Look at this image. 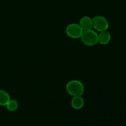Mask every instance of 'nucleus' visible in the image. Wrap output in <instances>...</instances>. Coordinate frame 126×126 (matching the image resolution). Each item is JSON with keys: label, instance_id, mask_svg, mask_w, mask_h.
<instances>
[{"label": "nucleus", "instance_id": "1", "mask_svg": "<svg viewBox=\"0 0 126 126\" xmlns=\"http://www.w3.org/2000/svg\"><path fill=\"white\" fill-rule=\"evenodd\" d=\"M66 92L73 97L82 96L84 92V86L78 80H71L66 85Z\"/></svg>", "mask_w": 126, "mask_h": 126}, {"label": "nucleus", "instance_id": "2", "mask_svg": "<svg viewBox=\"0 0 126 126\" xmlns=\"http://www.w3.org/2000/svg\"><path fill=\"white\" fill-rule=\"evenodd\" d=\"M80 38L82 43L88 46H93L98 43V33L92 29L84 31Z\"/></svg>", "mask_w": 126, "mask_h": 126}, {"label": "nucleus", "instance_id": "3", "mask_svg": "<svg viewBox=\"0 0 126 126\" xmlns=\"http://www.w3.org/2000/svg\"><path fill=\"white\" fill-rule=\"evenodd\" d=\"M92 25L95 30L99 32H103L109 28V23L105 17L102 16H95L92 18Z\"/></svg>", "mask_w": 126, "mask_h": 126}, {"label": "nucleus", "instance_id": "4", "mask_svg": "<svg viewBox=\"0 0 126 126\" xmlns=\"http://www.w3.org/2000/svg\"><path fill=\"white\" fill-rule=\"evenodd\" d=\"M84 31L78 23H70L65 29V32L68 36L73 39H79L81 38Z\"/></svg>", "mask_w": 126, "mask_h": 126}, {"label": "nucleus", "instance_id": "5", "mask_svg": "<svg viewBox=\"0 0 126 126\" xmlns=\"http://www.w3.org/2000/svg\"><path fill=\"white\" fill-rule=\"evenodd\" d=\"M79 25L83 31L89 30L92 29V18L89 16H84L80 19Z\"/></svg>", "mask_w": 126, "mask_h": 126}, {"label": "nucleus", "instance_id": "6", "mask_svg": "<svg viewBox=\"0 0 126 126\" xmlns=\"http://www.w3.org/2000/svg\"><path fill=\"white\" fill-rule=\"evenodd\" d=\"M111 39V33L108 30L100 32L98 34V43L102 45H106L110 42Z\"/></svg>", "mask_w": 126, "mask_h": 126}, {"label": "nucleus", "instance_id": "7", "mask_svg": "<svg viewBox=\"0 0 126 126\" xmlns=\"http://www.w3.org/2000/svg\"><path fill=\"white\" fill-rule=\"evenodd\" d=\"M71 105L74 109L80 110L84 105V100L82 96H75L71 99Z\"/></svg>", "mask_w": 126, "mask_h": 126}, {"label": "nucleus", "instance_id": "8", "mask_svg": "<svg viewBox=\"0 0 126 126\" xmlns=\"http://www.w3.org/2000/svg\"><path fill=\"white\" fill-rule=\"evenodd\" d=\"M11 97L9 94L4 90L0 89V106H6Z\"/></svg>", "mask_w": 126, "mask_h": 126}, {"label": "nucleus", "instance_id": "9", "mask_svg": "<svg viewBox=\"0 0 126 126\" xmlns=\"http://www.w3.org/2000/svg\"><path fill=\"white\" fill-rule=\"evenodd\" d=\"M6 108L8 111L11 112L15 111L18 107V103L17 100L14 99H11L6 105Z\"/></svg>", "mask_w": 126, "mask_h": 126}]
</instances>
